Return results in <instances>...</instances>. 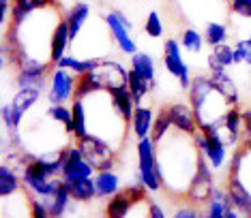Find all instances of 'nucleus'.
Masks as SVG:
<instances>
[{
	"instance_id": "4468645a",
	"label": "nucleus",
	"mask_w": 251,
	"mask_h": 218,
	"mask_svg": "<svg viewBox=\"0 0 251 218\" xmlns=\"http://www.w3.org/2000/svg\"><path fill=\"white\" fill-rule=\"evenodd\" d=\"M90 13H93V9H90L88 0H77V2L71 4V9L65 13V22L69 24L71 43L79 37V32H82L84 24H86V22L90 20Z\"/></svg>"
},
{
	"instance_id": "6e6552de",
	"label": "nucleus",
	"mask_w": 251,
	"mask_h": 218,
	"mask_svg": "<svg viewBox=\"0 0 251 218\" xmlns=\"http://www.w3.org/2000/svg\"><path fill=\"white\" fill-rule=\"evenodd\" d=\"M90 75L95 77L99 90L112 92V90L121 88V86H127L129 68H125L121 62H116V60H99V65L90 71Z\"/></svg>"
},
{
	"instance_id": "393cba45",
	"label": "nucleus",
	"mask_w": 251,
	"mask_h": 218,
	"mask_svg": "<svg viewBox=\"0 0 251 218\" xmlns=\"http://www.w3.org/2000/svg\"><path fill=\"white\" fill-rule=\"evenodd\" d=\"M71 111H73V137L75 139H82L86 137L88 131V113H86V101L75 96L71 101Z\"/></svg>"
},
{
	"instance_id": "ea45409f",
	"label": "nucleus",
	"mask_w": 251,
	"mask_h": 218,
	"mask_svg": "<svg viewBox=\"0 0 251 218\" xmlns=\"http://www.w3.org/2000/svg\"><path fill=\"white\" fill-rule=\"evenodd\" d=\"M243 148L251 152V109H243Z\"/></svg>"
},
{
	"instance_id": "72a5a7b5",
	"label": "nucleus",
	"mask_w": 251,
	"mask_h": 218,
	"mask_svg": "<svg viewBox=\"0 0 251 218\" xmlns=\"http://www.w3.org/2000/svg\"><path fill=\"white\" fill-rule=\"evenodd\" d=\"M32 11H37V4L32 2V0H13V9H11V26H20Z\"/></svg>"
},
{
	"instance_id": "cd10ccee",
	"label": "nucleus",
	"mask_w": 251,
	"mask_h": 218,
	"mask_svg": "<svg viewBox=\"0 0 251 218\" xmlns=\"http://www.w3.org/2000/svg\"><path fill=\"white\" fill-rule=\"evenodd\" d=\"M67 186H69L71 197L75 199L77 203H88V201H93V199L97 197L95 175L93 177H84V180H77V182H67Z\"/></svg>"
},
{
	"instance_id": "423d86ee",
	"label": "nucleus",
	"mask_w": 251,
	"mask_h": 218,
	"mask_svg": "<svg viewBox=\"0 0 251 218\" xmlns=\"http://www.w3.org/2000/svg\"><path fill=\"white\" fill-rule=\"evenodd\" d=\"M75 86L77 75L69 68L54 66L50 73V88H48V101L50 103H69L75 99Z\"/></svg>"
},
{
	"instance_id": "6ab92c4d",
	"label": "nucleus",
	"mask_w": 251,
	"mask_h": 218,
	"mask_svg": "<svg viewBox=\"0 0 251 218\" xmlns=\"http://www.w3.org/2000/svg\"><path fill=\"white\" fill-rule=\"evenodd\" d=\"M129 68H131V71H135V73H140V75L144 79H148L151 84H157L155 58H152L148 51H135V54H131Z\"/></svg>"
},
{
	"instance_id": "f704fd0d",
	"label": "nucleus",
	"mask_w": 251,
	"mask_h": 218,
	"mask_svg": "<svg viewBox=\"0 0 251 218\" xmlns=\"http://www.w3.org/2000/svg\"><path fill=\"white\" fill-rule=\"evenodd\" d=\"M172 129H174V126H172V120H170L168 111H165V109H163V111H159L155 116V124H152V133H151L152 141L159 143Z\"/></svg>"
},
{
	"instance_id": "f03ea898",
	"label": "nucleus",
	"mask_w": 251,
	"mask_h": 218,
	"mask_svg": "<svg viewBox=\"0 0 251 218\" xmlns=\"http://www.w3.org/2000/svg\"><path fill=\"white\" fill-rule=\"evenodd\" d=\"M22 182L28 195L32 197H52L62 184V175H50L41 165L37 163V158L32 156L28 163L22 167Z\"/></svg>"
},
{
	"instance_id": "f257e3e1",
	"label": "nucleus",
	"mask_w": 251,
	"mask_h": 218,
	"mask_svg": "<svg viewBox=\"0 0 251 218\" xmlns=\"http://www.w3.org/2000/svg\"><path fill=\"white\" fill-rule=\"evenodd\" d=\"M200 150L193 135L172 129L157 143V174L163 180V191L168 195H185L198 174Z\"/></svg>"
},
{
	"instance_id": "412c9836",
	"label": "nucleus",
	"mask_w": 251,
	"mask_h": 218,
	"mask_svg": "<svg viewBox=\"0 0 251 218\" xmlns=\"http://www.w3.org/2000/svg\"><path fill=\"white\" fill-rule=\"evenodd\" d=\"M24 186L22 182V175L18 174V169L13 167L11 163H2L0 167V197H11Z\"/></svg>"
},
{
	"instance_id": "a878e982",
	"label": "nucleus",
	"mask_w": 251,
	"mask_h": 218,
	"mask_svg": "<svg viewBox=\"0 0 251 218\" xmlns=\"http://www.w3.org/2000/svg\"><path fill=\"white\" fill-rule=\"evenodd\" d=\"M133 201H131V197L127 195V191H118L114 197H110V201L105 205V216L110 218H125L131 214V210H133Z\"/></svg>"
},
{
	"instance_id": "bb28decb",
	"label": "nucleus",
	"mask_w": 251,
	"mask_h": 218,
	"mask_svg": "<svg viewBox=\"0 0 251 218\" xmlns=\"http://www.w3.org/2000/svg\"><path fill=\"white\" fill-rule=\"evenodd\" d=\"M50 73L43 71H20L18 68V75H15V86L18 88H37V90H48L50 82H48Z\"/></svg>"
},
{
	"instance_id": "20e7f679",
	"label": "nucleus",
	"mask_w": 251,
	"mask_h": 218,
	"mask_svg": "<svg viewBox=\"0 0 251 218\" xmlns=\"http://www.w3.org/2000/svg\"><path fill=\"white\" fill-rule=\"evenodd\" d=\"M163 66L170 75L178 79V86L182 90H189L193 77H191L189 65L182 60L180 41H176V39H165V43H163Z\"/></svg>"
},
{
	"instance_id": "ddd939ff",
	"label": "nucleus",
	"mask_w": 251,
	"mask_h": 218,
	"mask_svg": "<svg viewBox=\"0 0 251 218\" xmlns=\"http://www.w3.org/2000/svg\"><path fill=\"white\" fill-rule=\"evenodd\" d=\"M45 205L50 208V214H52V218H60V216H65L67 212H73L75 210V199L71 197V191H69V186H67V182L62 180V184L60 188L56 191L52 197H45L43 199Z\"/></svg>"
},
{
	"instance_id": "0eeeda50",
	"label": "nucleus",
	"mask_w": 251,
	"mask_h": 218,
	"mask_svg": "<svg viewBox=\"0 0 251 218\" xmlns=\"http://www.w3.org/2000/svg\"><path fill=\"white\" fill-rule=\"evenodd\" d=\"M193 139H196V146H198V150L202 152V156L210 163V167H213L215 171H219V169H227V163H230V152H227V148L230 146H226V141L221 139V137H217V135H204V133H198L193 135Z\"/></svg>"
},
{
	"instance_id": "aec40b11",
	"label": "nucleus",
	"mask_w": 251,
	"mask_h": 218,
	"mask_svg": "<svg viewBox=\"0 0 251 218\" xmlns=\"http://www.w3.org/2000/svg\"><path fill=\"white\" fill-rule=\"evenodd\" d=\"M210 79H213L215 88L230 101V105H238V103H241L238 88H236V84H234V79L227 75V68H224V71H210Z\"/></svg>"
},
{
	"instance_id": "37998d69",
	"label": "nucleus",
	"mask_w": 251,
	"mask_h": 218,
	"mask_svg": "<svg viewBox=\"0 0 251 218\" xmlns=\"http://www.w3.org/2000/svg\"><path fill=\"white\" fill-rule=\"evenodd\" d=\"M32 2L37 4V9H41V7H54L56 0H32Z\"/></svg>"
},
{
	"instance_id": "7c9ffc66",
	"label": "nucleus",
	"mask_w": 251,
	"mask_h": 218,
	"mask_svg": "<svg viewBox=\"0 0 251 218\" xmlns=\"http://www.w3.org/2000/svg\"><path fill=\"white\" fill-rule=\"evenodd\" d=\"M48 118L54 122H60L67 129V133L73 137V111L71 107H67V103H50Z\"/></svg>"
},
{
	"instance_id": "dca6fc26",
	"label": "nucleus",
	"mask_w": 251,
	"mask_h": 218,
	"mask_svg": "<svg viewBox=\"0 0 251 218\" xmlns=\"http://www.w3.org/2000/svg\"><path fill=\"white\" fill-rule=\"evenodd\" d=\"M71 45V34H69V24L65 22V17L58 22V26H56V30L52 34V45H50V65H54L58 62L62 56L67 54V49H69Z\"/></svg>"
},
{
	"instance_id": "2eb2a0df",
	"label": "nucleus",
	"mask_w": 251,
	"mask_h": 218,
	"mask_svg": "<svg viewBox=\"0 0 251 218\" xmlns=\"http://www.w3.org/2000/svg\"><path fill=\"white\" fill-rule=\"evenodd\" d=\"M152 124H155V111H152L148 105H138L133 111V118L129 122L131 135L135 139H142V137H151L152 133Z\"/></svg>"
},
{
	"instance_id": "4be33fe9",
	"label": "nucleus",
	"mask_w": 251,
	"mask_h": 218,
	"mask_svg": "<svg viewBox=\"0 0 251 218\" xmlns=\"http://www.w3.org/2000/svg\"><path fill=\"white\" fill-rule=\"evenodd\" d=\"M206 65H208V71H224V68H230L234 65V47L230 43L217 45L208 54Z\"/></svg>"
},
{
	"instance_id": "9b49d317",
	"label": "nucleus",
	"mask_w": 251,
	"mask_h": 218,
	"mask_svg": "<svg viewBox=\"0 0 251 218\" xmlns=\"http://www.w3.org/2000/svg\"><path fill=\"white\" fill-rule=\"evenodd\" d=\"M165 111H168L170 120H172V126L176 131H182L187 135H196L200 131L196 111H193L191 105H187V103H170L165 107Z\"/></svg>"
},
{
	"instance_id": "f3484780",
	"label": "nucleus",
	"mask_w": 251,
	"mask_h": 218,
	"mask_svg": "<svg viewBox=\"0 0 251 218\" xmlns=\"http://www.w3.org/2000/svg\"><path fill=\"white\" fill-rule=\"evenodd\" d=\"M95 188H97V197L110 199L121 191V177L114 169H99L95 174Z\"/></svg>"
},
{
	"instance_id": "c756f323",
	"label": "nucleus",
	"mask_w": 251,
	"mask_h": 218,
	"mask_svg": "<svg viewBox=\"0 0 251 218\" xmlns=\"http://www.w3.org/2000/svg\"><path fill=\"white\" fill-rule=\"evenodd\" d=\"M127 86H129L131 94H133L135 105H142V101H144L146 96L151 94V90L155 88V84H151L148 79H144L140 73L131 71V68H129V82H127Z\"/></svg>"
},
{
	"instance_id": "c03bdc74",
	"label": "nucleus",
	"mask_w": 251,
	"mask_h": 218,
	"mask_svg": "<svg viewBox=\"0 0 251 218\" xmlns=\"http://www.w3.org/2000/svg\"><path fill=\"white\" fill-rule=\"evenodd\" d=\"M221 2H227V4H230V2H232V0H221Z\"/></svg>"
},
{
	"instance_id": "39448f33",
	"label": "nucleus",
	"mask_w": 251,
	"mask_h": 218,
	"mask_svg": "<svg viewBox=\"0 0 251 218\" xmlns=\"http://www.w3.org/2000/svg\"><path fill=\"white\" fill-rule=\"evenodd\" d=\"M202 154V152H200ZM215 169L210 167V163L204 156H200V165H198V174L193 177L189 191H187V201L196 203V205H204L210 199V195L215 191Z\"/></svg>"
},
{
	"instance_id": "c9c22d12",
	"label": "nucleus",
	"mask_w": 251,
	"mask_h": 218,
	"mask_svg": "<svg viewBox=\"0 0 251 218\" xmlns=\"http://www.w3.org/2000/svg\"><path fill=\"white\" fill-rule=\"evenodd\" d=\"M144 32H146V37H151V39H161L163 34H165L163 20H161V15H159L157 11H151V13L146 15Z\"/></svg>"
},
{
	"instance_id": "473e14b6",
	"label": "nucleus",
	"mask_w": 251,
	"mask_h": 218,
	"mask_svg": "<svg viewBox=\"0 0 251 218\" xmlns=\"http://www.w3.org/2000/svg\"><path fill=\"white\" fill-rule=\"evenodd\" d=\"M227 26L221 24V22H208L204 26V39H206L208 47H217L221 43H227Z\"/></svg>"
},
{
	"instance_id": "b1692460",
	"label": "nucleus",
	"mask_w": 251,
	"mask_h": 218,
	"mask_svg": "<svg viewBox=\"0 0 251 218\" xmlns=\"http://www.w3.org/2000/svg\"><path fill=\"white\" fill-rule=\"evenodd\" d=\"M112 103L114 107L121 111V116L127 120V122H131V118H133V111H135V101H133V94H131L129 86H121V88L112 90Z\"/></svg>"
},
{
	"instance_id": "1a4fd4ad",
	"label": "nucleus",
	"mask_w": 251,
	"mask_h": 218,
	"mask_svg": "<svg viewBox=\"0 0 251 218\" xmlns=\"http://www.w3.org/2000/svg\"><path fill=\"white\" fill-rule=\"evenodd\" d=\"M97 174V167L90 160L84 158L75 143H69L65 148V165H62V180L67 182H77L84 177H93Z\"/></svg>"
},
{
	"instance_id": "c85d7f7f",
	"label": "nucleus",
	"mask_w": 251,
	"mask_h": 218,
	"mask_svg": "<svg viewBox=\"0 0 251 218\" xmlns=\"http://www.w3.org/2000/svg\"><path fill=\"white\" fill-rule=\"evenodd\" d=\"M99 65V58H75V56H69L65 54L62 58L56 62L54 66H60V68H69V71H73L75 75H82V73H88L93 71V68Z\"/></svg>"
},
{
	"instance_id": "9d476101",
	"label": "nucleus",
	"mask_w": 251,
	"mask_h": 218,
	"mask_svg": "<svg viewBox=\"0 0 251 218\" xmlns=\"http://www.w3.org/2000/svg\"><path fill=\"white\" fill-rule=\"evenodd\" d=\"M103 22H105V28H107V32H110V37L114 39L116 47L121 49L123 54L131 56V54H135V51H138V43H135L133 37H131V32H133V30H129V28L116 17L114 11H110V13L103 15Z\"/></svg>"
},
{
	"instance_id": "7ed1b4c3",
	"label": "nucleus",
	"mask_w": 251,
	"mask_h": 218,
	"mask_svg": "<svg viewBox=\"0 0 251 218\" xmlns=\"http://www.w3.org/2000/svg\"><path fill=\"white\" fill-rule=\"evenodd\" d=\"M75 146L79 148V152L84 154V158L95 165L97 171L112 169L114 163H116V158H114L116 148L110 146L105 139H101V137H97L93 133H88L86 137H82V139H75Z\"/></svg>"
},
{
	"instance_id": "58836bf2",
	"label": "nucleus",
	"mask_w": 251,
	"mask_h": 218,
	"mask_svg": "<svg viewBox=\"0 0 251 218\" xmlns=\"http://www.w3.org/2000/svg\"><path fill=\"white\" fill-rule=\"evenodd\" d=\"M230 11H232V15H236V17L251 20V0H232Z\"/></svg>"
},
{
	"instance_id": "a211bd4d",
	"label": "nucleus",
	"mask_w": 251,
	"mask_h": 218,
	"mask_svg": "<svg viewBox=\"0 0 251 218\" xmlns=\"http://www.w3.org/2000/svg\"><path fill=\"white\" fill-rule=\"evenodd\" d=\"M227 191H230V197L234 205L241 210L243 216H251V191L238 180L236 175H227Z\"/></svg>"
},
{
	"instance_id": "a19ab883",
	"label": "nucleus",
	"mask_w": 251,
	"mask_h": 218,
	"mask_svg": "<svg viewBox=\"0 0 251 218\" xmlns=\"http://www.w3.org/2000/svg\"><path fill=\"white\" fill-rule=\"evenodd\" d=\"M172 216L174 218H198V216H204V214H200V210H198L196 203L187 201V205H180V208H176Z\"/></svg>"
},
{
	"instance_id": "5701e85b",
	"label": "nucleus",
	"mask_w": 251,
	"mask_h": 218,
	"mask_svg": "<svg viewBox=\"0 0 251 218\" xmlns=\"http://www.w3.org/2000/svg\"><path fill=\"white\" fill-rule=\"evenodd\" d=\"M138 154V169H155L157 167V143L152 137H142L135 146Z\"/></svg>"
},
{
	"instance_id": "f8f14e48",
	"label": "nucleus",
	"mask_w": 251,
	"mask_h": 218,
	"mask_svg": "<svg viewBox=\"0 0 251 218\" xmlns=\"http://www.w3.org/2000/svg\"><path fill=\"white\" fill-rule=\"evenodd\" d=\"M232 208H236L230 197V191L221 186H215L213 195H210V199L206 203H204V216L206 218H226L227 212H230Z\"/></svg>"
},
{
	"instance_id": "2f4dec72",
	"label": "nucleus",
	"mask_w": 251,
	"mask_h": 218,
	"mask_svg": "<svg viewBox=\"0 0 251 218\" xmlns=\"http://www.w3.org/2000/svg\"><path fill=\"white\" fill-rule=\"evenodd\" d=\"M180 45L185 51H189V54H200V51L204 49V45H206V39H204V34L196 30V28H185L180 34Z\"/></svg>"
},
{
	"instance_id": "79ce46f5",
	"label": "nucleus",
	"mask_w": 251,
	"mask_h": 218,
	"mask_svg": "<svg viewBox=\"0 0 251 218\" xmlns=\"http://www.w3.org/2000/svg\"><path fill=\"white\" fill-rule=\"evenodd\" d=\"M148 216H151V218H165L168 214H165V210L159 203L148 201Z\"/></svg>"
},
{
	"instance_id": "e433bc0d",
	"label": "nucleus",
	"mask_w": 251,
	"mask_h": 218,
	"mask_svg": "<svg viewBox=\"0 0 251 218\" xmlns=\"http://www.w3.org/2000/svg\"><path fill=\"white\" fill-rule=\"evenodd\" d=\"M93 92H99V86H97L95 77L88 73H82V75H77V86H75V96L79 99H86Z\"/></svg>"
},
{
	"instance_id": "4c0bfd02",
	"label": "nucleus",
	"mask_w": 251,
	"mask_h": 218,
	"mask_svg": "<svg viewBox=\"0 0 251 218\" xmlns=\"http://www.w3.org/2000/svg\"><path fill=\"white\" fill-rule=\"evenodd\" d=\"M249 65L251 66V37L238 39L234 45V65Z\"/></svg>"
}]
</instances>
